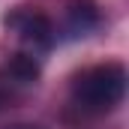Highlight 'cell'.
Segmentation results:
<instances>
[{"label":"cell","instance_id":"1","mask_svg":"<svg viewBox=\"0 0 129 129\" xmlns=\"http://www.w3.org/2000/svg\"><path fill=\"white\" fill-rule=\"evenodd\" d=\"M126 93V69L120 63L90 66L75 75L72 81V102L87 114L111 111Z\"/></svg>","mask_w":129,"mask_h":129},{"label":"cell","instance_id":"2","mask_svg":"<svg viewBox=\"0 0 129 129\" xmlns=\"http://www.w3.org/2000/svg\"><path fill=\"white\" fill-rule=\"evenodd\" d=\"M3 27L12 33L30 54H39V51H48L54 45V24L48 15H42L39 9H30V6H15L6 12L3 18Z\"/></svg>","mask_w":129,"mask_h":129},{"label":"cell","instance_id":"3","mask_svg":"<svg viewBox=\"0 0 129 129\" xmlns=\"http://www.w3.org/2000/svg\"><path fill=\"white\" fill-rule=\"evenodd\" d=\"M66 24L72 33H87L99 24V6L93 0H69L66 3Z\"/></svg>","mask_w":129,"mask_h":129},{"label":"cell","instance_id":"4","mask_svg":"<svg viewBox=\"0 0 129 129\" xmlns=\"http://www.w3.org/2000/svg\"><path fill=\"white\" fill-rule=\"evenodd\" d=\"M9 75H12L18 84H33V81L39 78V63H36V57L27 54V51L15 54V57L9 60Z\"/></svg>","mask_w":129,"mask_h":129},{"label":"cell","instance_id":"5","mask_svg":"<svg viewBox=\"0 0 129 129\" xmlns=\"http://www.w3.org/2000/svg\"><path fill=\"white\" fill-rule=\"evenodd\" d=\"M6 129H42V126H33V123H15V126H6Z\"/></svg>","mask_w":129,"mask_h":129}]
</instances>
